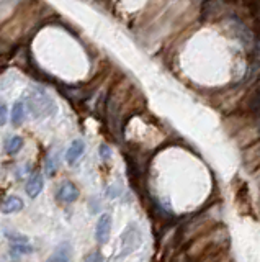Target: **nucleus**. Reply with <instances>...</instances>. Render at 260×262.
Here are the masks:
<instances>
[{
	"mask_svg": "<svg viewBox=\"0 0 260 262\" xmlns=\"http://www.w3.org/2000/svg\"><path fill=\"white\" fill-rule=\"evenodd\" d=\"M0 208H2L3 213H16V211H21L23 210V200L20 198V196H8L7 200H3V203L0 205Z\"/></svg>",
	"mask_w": 260,
	"mask_h": 262,
	"instance_id": "0eeeda50",
	"label": "nucleus"
},
{
	"mask_svg": "<svg viewBox=\"0 0 260 262\" xmlns=\"http://www.w3.org/2000/svg\"><path fill=\"white\" fill-rule=\"evenodd\" d=\"M26 107L35 118H46L54 113V102L41 90H30L26 95Z\"/></svg>",
	"mask_w": 260,
	"mask_h": 262,
	"instance_id": "f257e3e1",
	"label": "nucleus"
},
{
	"mask_svg": "<svg viewBox=\"0 0 260 262\" xmlns=\"http://www.w3.org/2000/svg\"><path fill=\"white\" fill-rule=\"evenodd\" d=\"M25 105L21 102H16L13 108H12V123L13 127H20L21 123H23L25 120Z\"/></svg>",
	"mask_w": 260,
	"mask_h": 262,
	"instance_id": "6e6552de",
	"label": "nucleus"
},
{
	"mask_svg": "<svg viewBox=\"0 0 260 262\" xmlns=\"http://www.w3.org/2000/svg\"><path fill=\"white\" fill-rule=\"evenodd\" d=\"M85 151V144L82 139H74L72 143H70V146L67 147V154H65V159H67V162L70 164V166H74V164L77 162V159L84 154Z\"/></svg>",
	"mask_w": 260,
	"mask_h": 262,
	"instance_id": "39448f33",
	"label": "nucleus"
},
{
	"mask_svg": "<svg viewBox=\"0 0 260 262\" xmlns=\"http://www.w3.org/2000/svg\"><path fill=\"white\" fill-rule=\"evenodd\" d=\"M70 259V246L67 243L59 244L54 253L49 256L46 262H69Z\"/></svg>",
	"mask_w": 260,
	"mask_h": 262,
	"instance_id": "423d86ee",
	"label": "nucleus"
},
{
	"mask_svg": "<svg viewBox=\"0 0 260 262\" xmlns=\"http://www.w3.org/2000/svg\"><path fill=\"white\" fill-rule=\"evenodd\" d=\"M100 154H102L103 159H108V157L112 156V151H110V147L107 144H102L100 146Z\"/></svg>",
	"mask_w": 260,
	"mask_h": 262,
	"instance_id": "f8f14e48",
	"label": "nucleus"
},
{
	"mask_svg": "<svg viewBox=\"0 0 260 262\" xmlns=\"http://www.w3.org/2000/svg\"><path fill=\"white\" fill-rule=\"evenodd\" d=\"M43 184H44L43 174L41 172H33L30 180H28V184H26V195H28L30 198H36V196L41 194Z\"/></svg>",
	"mask_w": 260,
	"mask_h": 262,
	"instance_id": "20e7f679",
	"label": "nucleus"
},
{
	"mask_svg": "<svg viewBox=\"0 0 260 262\" xmlns=\"http://www.w3.org/2000/svg\"><path fill=\"white\" fill-rule=\"evenodd\" d=\"M110 233H112V215H110V213H103V215L98 218L97 228H95V238H97V241L100 243V244L108 243Z\"/></svg>",
	"mask_w": 260,
	"mask_h": 262,
	"instance_id": "f03ea898",
	"label": "nucleus"
},
{
	"mask_svg": "<svg viewBox=\"0 0 260 262\" xmlns=\"http://www.w3.org/2000/svg\"><path fill=\"white\" fill-rule=\"evenodd\" d=\"M7 152L8 154H16V152H20V149L23 147V138H20V136H12L8 141H7Z\"/></svg>",
	"mask_w": 260,
	"mask_h": 262,
	"instance_id": "1a4fd4ad",
	"label": "nucleus"
},
{
	"mask_svg": "<svg viewBox=\"0 0 260 262\" xmlns=\"http://www.w3.org/2000/svg\"><path fill=\"white\" fill-rule=\"evenodd\" d=\"M7 118H8V110H7V105L3 102H0V127H3L7 123Z\"/></svg>",
	"mask_w": 260,
	"mask_h": 262,
	"instance_id": "9b49d317",
	"label": "nucleus"
},
{
	"mask_svg": "<svg viewBox=\"0 0 260 262\" xmlns=\"http://www.w3.org/2000/svg\"><path fill=\"white\" fill-rule=\"evenodd\" d=\"M84 262H103V258H102L100 251H92V253H88L85 256Z\"/></svg>",
	"mask_w": 260,
	"mask_h": 262,
	"instance_id": "9d476101",
	"label": "nucleus"
},
{
	"mask_svg": "<svg viewBox=\"0 0 260 262\" xmlns=\"http://www.w3.org/2000/svg\"><path fill=\"white\" fill-rule=\"evenodd\" d=\"M58 198L64 203H74V201L79 198V189L74 182H63L59 187V192H58Z\"/></svg>",
	"mask_w": 260,
	"mask_h": 262,
	"instance_id": "7ed1b4c3",
	"label": "nucleus"
}]
</instances>
